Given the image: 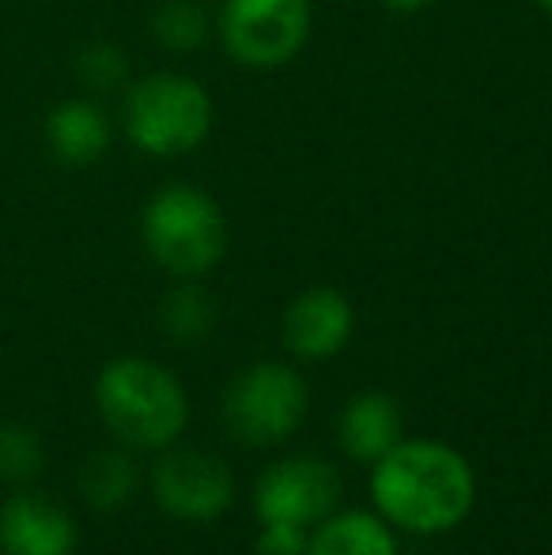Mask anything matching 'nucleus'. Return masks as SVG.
Instances as JSON below:
<instances>
[{
	"label": "nucleus",
	"instance_id": "1",
	"mask_svg": "<svg viewBox=\"0 0 552 555\" xmlns=\"http://www.w3.org/2000/svg\"><path fill=\"white\" fill-rule=\"evenodd\" d=\"M375 511L416 537L450 533L477 503L473 465L447 442L401 439L371 473Z\"/></svg>",
	"mask_w": 552,
	"mask_h": 555
},
{
	"label": "nucleus",
	"instance_id": "2",
	"mask_svg": "<svg viewBox=\"0 0 552 555\" xmlns=\"http://www.w3.org/2000/svg\"><path fill=\"white\" fill-rule=\"evenodd\" d=\"M95 401L114 439L137 450H167L190 420L182 382L152 359L111 363L99 374Z\"/></svg>",
	"mask_w": 552,
	"mask_h": 555
},
{
	"label": "nucleus",
	"instance_id": "3",
	"mask_svg": "<svg viewBox=\"0 0 552 555\" xmlns=\"http://www.w3.org/2000/svg\"><path fill=\"white\" fill-rule=\"evenodd\" d=\"M140 231L155 264L185 280L216 269L228 254V220L220 205L185 182L163 185L147 201Z\"/></svg>",
	"mask_w": 552,
	"mask_h": 555
},
{
	"label": "nucleus",
	"instance_id": "4",
	"mask_svg": "<svg viewBox=\"0 0 552 555\" xmlns=\"http://www.w3.org/2000/svg\"><path fill=\"white\" fill-rule=\"evenodd\" d=\"M126 132L144 155L170 159L193 152L208 137L213 99L197 80L178 73H152L133 83L126 99Z\"/></svg>",
	"mask_w": 552,
	"mask_h": 555
},
{
	"label": "nucleus",
	"instance_id": "5",
	"mask_svg": "<svg viewBox=\"0 0 552 555\" xmlns=\"http://www.w3.org/2000/svg\"><path fill=\"white\" fill-rule=\"evenodd\" d=\"M307 404L310 389L299 371L284 363H258L231 382L223 424L243 446H277L295 435Z\"/></svg>",
	"mask_w": 552,
	"mask_h": 555
},
{
	"label": "nucleus",
	"instance_id": "6",
	"mask_svg": "<svg viewBox=\"0 0 552 555\" xmlns=\"http://www.w3.org/2000/svg\"><path fill=\"white\" fill-rule=\"evenodd\" d=\"M310 35V0H223V50L246 68H277Z\"/></svg>",
	"mask_w": 552,
	"mask_h": 555
},
{
	"label": "nucleus",
	"instance_id": "7",
	"mask_svg": "<svg viewBox=\"0 0 552 555\" xmlns=\"http://www.w3.org/2000/svg\"><path fill=\"white\" fill-rule=\"evenodd\" d=\"M341 503V476L322 457H284L261 473L254 488V511L261 526L284 521V526H318L330 518Z\"/></svg>",
	"mask_w": 552,
	"mask_h": 555
},
{
	"label": "nucleus",
	"instance_id": "8",
	"mask_svg": "<svg viewBox=\"0 0 552 555\" xmlns=\"http://www.w3.org/2000/svg\"><path fill=\"white\" fill-rule=\"evenodd\" d=\"M152 495L178 521H213L235 499L228 461L205 450H170L152 468Z\"/></svg>",
	"mask_w": 552,
	"mask_h": 555
},
{
	"label": "nucleus",
	"instance_id": "9",
	"mask_svg": "<svg viewBox=\"0 0 552 555\" xmlns=\"http://www.w3.org/2000/svg\"><path fill=\"white\" fill-rule=\"evenodd\" d=\"M356 325L352 302L337 287H310L284 310V344L299 359H333Z\"/></svg>",
	"mask_w": 552,
	"mask_h": 555
},
{
	"label": "nucleus",
	"instance_id": "10",
	"mask_svg": "<svg viewBox=\"0 0 552 555\" xmlns=\"http://www.w3.org/2000/svg\"><path fill=\"white\" fill-rule=\"evenodd\" d=\"M76 521L42 495H15L0 511V555H73Z\"/></svg>",
	"mask_w": 552,
	"mask_h": 555
},
{
	"label": "nucleus",
	"instance_id": "11",
	"mask_svg": "<svg viewBox=\"0 0 552 555\" xmlns=\"http://www.w3.org/2000/svg\"><path fill=\"white\" fill-rule=\"evenodd\" d=\"M406 439V420L401 404L386 393H360L341 409L337 416V442L356 461H383L386 453Z\"/></svg>",
	"mask_w": 552,
	"mask_h": 555
},
{
	"label": "nucleus",
	"instance_id": "12",
	"mask_svg": "<svg viewBox=\"0 0 552 555\" xmlns=\"http://www.w3.org/2000/svg\"><path fill=\"white\" fill-rule=\"evenodd\" d=\"M46 140H50L53 155L73 167H88L111 144V125H106L103 111L88 99H68L50 114L46 125Z\"/></svg>",
	"mask_w": 552,
	"mask_h": 555
},
{
	"label": "nucleus",
	"instance_id": "13",
	"mask_svg": "<svg viewBox=\"0 0 552 555\" xmlns=\"http://www.w3.org/2000/svg\"><path fill=\"white\" fill-rule=\"evenodd\" d=\"M307 555H398V541L383 514L345 511L318 521Z\"/></svg>",
	"mask_w": 552,
	"mask_h": 555
},
{
	"label": "nucleus",
	"instance_id": "14",
	"mask_svg": "<svg viewBox=\"0 0 552 555\" xmlns=\"http://www.w3.org/2000/svg\"><path fill=\"white\" fill-rule=\"evenodd\" d=\"M80 488H84V499H88L95 511H118L137 491V468L126 453L103 450L84 465Z\"/></svg>",
	"mask_w": 552,
	"mask_h": 555
},
{
	"label": "nucleus",
	"instance_id": "15",
	"mask_svg": "<svg viewBox=\"0 0 552 555\" xmlns=\"http://www.w3.org/2000/svg\"><path fill=\"white\" fill-rule=\"evenodd\" d=\"M213 318H216L213 299H208V292H205V287H197V284L175 287V292L167 295V302H163V310H159L163 330L175 336V340H182V344L201 340V336L213 330Z\"/></svg>",
	"mask_w": 552,
	"mask_h": 555
},
{
	"label": "nucleus",
	"instance_id": "16",
	"mask_svg": "<svg viewBox=\"0 0 552 555\" xmlns=\"http://www.w3.org/2000/svg\"><path fill=\"white\" fill-rule=\"evenodd\" d=\"M152 27H155V38H159L163 46H170V50H193V46H201L208 35V20L197 0H167V4H159Z\"/></svg>",
	"mask_w": 552,
	"mask_h": 555
},
{
	"label": "nucleus",
	"instance_id": "17",
	"mask_svg": "<svg viewBox=\"0 0 552 555\" xmlns=\"http://www.w3.org/2000/svg\"><path fill=\"white\" fill-rule=\"evenodd\" d=\"M42 468V442L27 427H0V476L4 480H30Z\"/></svg>",
	"mask_w": 552,
	"mask_h": 555
},
{
	"label": "nucleus",
	"instance_id": "18",
	"mask_svg": "<svg viewBox=\"0 0 552 555\" xmlns=\"http://www.w3.org/2000/svg\"><path fill=\"white\" fill-rule=\"evenodd\" d=\"M80 76L91 88H114L126 76V57L114 46H91L80 61Z\"/></svg>",
	"mask_w": 552,
	"mask_h": 555
},
{
	"label": "nucleus",
	"instance_id": "19",
	"mask_svg": "<svg viewBox=\"0 0 552 555\" xmlns=\"http://www.w3.org/2000/svg\"><path fill=\"white\" fill-rule=\"evenodd\" d=\"M258 555H307L310 552V529L303 526H284V521H266L258 544Z\"/></svg>",
	"mask_w": 552,
	"mask_h": 555
},
{
	"label": "nucleus",
	"instance_id": "20",
	"mask_svg": "<svg viewBox=\"0 0 552 555\" xmlns=\"http://www.w3.org/2000/svg\"><path fill=\"white\" fill-rule=\"evenodd\" d=\"M386 8H394V12H416V8L432 4V0H383Z\"/></svg>",
	"mask_w": 552,
	"mask_h": 555
},
{
	"label": "nucleus",
	"instance_id": "21",
	"mask_svg": "<svg viewBox=\"0 0 552 555\" xmlns=\"http://www.w3.org/2000/svg\"><path fill=\"white\" fill-rule=\"evenodd\" d=\"M538 4H541V8H545V12L552 15V0H538Z\"/></svg>",
	"mask_w": 552,
	"mask_h": 555
}]
</instances>
